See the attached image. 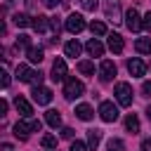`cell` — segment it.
Here are the masks:
<instances>
[{"instance_id":"1","label":"cell","mask_w":151,"mask_h":151,"mask_svg":"<svg viewBox=\"0 0 151 151\" xmlns=\"http://www.w3.org/2000/svg\"><path fill=\"white\" fill-rule=\"evenodd\" d=\"M38 130H40V120H35V118H26V120L14 123V134L19 139H28L31 132H38Z\"/></svg>"},{"instance_id":"2","label":"cell","mask_w":151,"mask_h":151,"mask_svg":"<svg viewBox=\"0 0 151 151\" xmlns=\"http://www.w3.org/2000/svg\"><path fill=\"white\" fill-rule=\"evenodd\" d=\"M83 94H85V85H83L80 80H76V78H66L64 97H66L68 101H73V99H78V97H83Z\"/></svg>"},{"instance_id":"3","label":"cell","mask_w":151,"mask_h":151,"mask_svg":"<svg viewBox=\"0 0 151 151\" xmlns=\"http://www.w3.org/2000/svg\"><path fill=\"white\" fill-rule=\"evenodd\" d=\"M113 94H116V101L120 106H132V85L130 83H116Z\"/></svg>"},{"instance_id":"4","label":"cell","mask_w":151,"mask_h":151,"mask_svg":"<svg viewBox=\"0 0 151 151\" xmlns=\"http://www.w3.org/2000/svg\"><path fill=\"white\" fill-rule=\"evenodd\" d=\"M99 118L104 123H116L118 120V106L113 101H101L99 104Z\"/></svg>"},{"instance_id":"5","label":"cell","mask_w":151,"mask_h":151,"mask_svg":"<svg viewBox=\"0 0 151 151\" xmlns=\"http://www.w3.org/2000/svg\"><path fill=\"white\" fill-rule=\"evenodd\" d=\"M104 14L109 21L118 24L120 21V0H104Z\"/></svg>"},{"instance_id":"6","label":"cell","mask_w":151,"mask_h":151,"mask_svg":"<svg viewBox=\"0 0 151 151\" xmlns=\"http://www.w3.org/2000/svg\"><path fill=\"white\" fill-rule=\"evenodd\" d=\"M113 78H116V64L111 59H104L99 64V80L101 83H111Z\"/></svg>"},{"instance_id":"7","label":"cell","mask_w":151,"mask_h":151,"mask_svg":"<svg viewBox=\"0 0 151 151\" xmlns=\"http://www.w3.org/2000/svg\"><path fill=\"white\" fill-rule=\"evenodd\" d=\"M125 26H127L132 33H137V31L142 28V17H139V12H137L134 7H130V9L125 12Z\"/></svg>"},{"instance_id":"8","label":"cell","mask_w":151,"mask_h":151,"mask_svg":"<svg viewBox=\"0 0 151 151\" xmlns=\"http://www.w3.org/2000/svg\"><path fill=\"white\" fill-rule=\"evenodd\" d=\"M85 28V19H83V14H68L66 17V31L68 33H80Z\"/></svg>"},{"instance_id":"9","label":"cell","mask_w":151,"mask_h":151,"mask_svg":"<svg viewBox=\"0 0 151 151\" xmlns=\"http://www.w3.org/2000/svg\"><path fill=\"white\" fill-rule=\"evenodd\" d=\"M14 109L21 113V118H31V116H33V106H31V101H28L26 97H21V94L14 97Z\"/></svg>"},{"instance_id":"10","label":"cell","mask_w":151,"mask_h":151,"mask_svg":"<svg viewBox=\"0 0 151 151\" xmlns=\"http://www.w3.org/2000/svg\"><path fill=\"white\" fill-rule=\"evenodd\" d=\"M33 101L40 104V106H47V104L52 101V90H50V87H42V85L35 87V90H33Z\"/></svg>"},{"instance_id":"11","label":"cell","mask_w":151,"mask_h":151,"mask_svg":"<svg viewBox=\"0 0 151 151\" xmlns=\"http://www.w3.org/2000/svg\"><path fill=\"white\" fill-rule=\"evenodd\" d=\"M127 71H130V76H134V78H142L144 73H146V64L142 61V59H127Z\"/></svg>"},{"instance_id":"12","label":"cell","mask_w":151,"mask_h":151,"mask_svg":"<svg viewBox=\"0 0 151 151\" xmlns=\"http://www.w3.org/2000/svg\"><path fill=\"white\" fill-rule=\"evenodd\" d=\"M52 80L54 83L66 80V61L64 59H54V64H52Z\"/></svg>"},{"instance_id":"13","label":"cell","mask_w":151,"mask_h":151,"mask_svg":"<svg viewBox=\"0 0 151 151\" xmlns=\"http://www.w3.org/2000/svg\"><path fill=\"white\" fill-rule=\"evenodd\" d=\"M14 76H17L21 83H31V80H33V76H35V71H31V68H28V64H17Z\"/></svg>"},{"instance_id":"14","label":"cell","mask_w":151,"mask_h":151,"mask_svg":"<svg viewBox=\"0 0 151 151\" xmlns=\"http://www.w3.org/2000/svg\"><path fill=\"white\" fill-rule=\"evenodd\" d=\"M31 26H33L38 33H47V28H50V17H42V14L33 17V19H31Z\"/></svg>"},{"instance_id":"15","label":"cell","mask_w":151,"mask_h":151,"mask_svg":"<svg viewBox=\"0 0 151 151\" xmlns=\"http://www.w3.org/2000/svg\"><path fill=\"white\" fill-rule=\"evenodd\" d=\"M123 47H125L123 35H118V33H109V50H111V52H116V54H120V52H123Z\"/></svg>"},{"instance_id":"16","label":"cell","mask_w":151,"mask_h":151,"mask_svg":"<svg viewBox=\"0 0 151 151\" xmlns=\"http://www.w3.org/2000/svg\"><path fill=\"white\" fill-rule=\"evenodd\" d=\"M76 116H78L80 120H92V118H94V111H92L90 104H78V106H76Z\"/></svg>"},{"instance_id":"17","label":"cell","mask_w":151,"mask_h":151,"mask_svg":"<svg viewBox=\"0 0 151 151\" xmlns=\"http://www.w3.org/2000/svg\"><path fill=\"white\" fill-rule=\"evenodd\" d=\"M45 123L50 125V127H59L61 125V113L59 111H54V109H50V111H45Z\"/></svg>"},{"instance_id":"18","label":"cell","mask_w":151,"mask_h":151,"mask_svg":"<svg viewBox=\"0 0 151 151\" xmlns=\"http://www.w3.org/2000/svg\"><path fill=\"white\" fill-rule=\"evenodd\" d=\"M64 52H66V57H80V52H83V47H80V42L78 40H68L66 45H64Z\"/></svg>"},{"instance_id":"19","label":"cell","mask_w":151,"mask_h":151,"mask_svg":"<svg viewBox=\"0 0 151 151\" xmlns=\"http://www.w3.org/2000/svg\"><path fill=\"white\" fill-rule=\"evenodd\" d=\"M85 50H87V52H90L92 57H101V54H104V45H101V42H99L97 38H92V40H90V42L85 45Z\"/></svg>"},{"instance_id":"20","label":"cell","mask_w":151,"mask_h":151,"mask_svg":"<svg viewBox=\"0 0 151 151\" xmlns=\"http://www.w3.org/2000/svg\"><path fill=\"white\" fill-rule=\"evenodd\" d=\"M101 144V130H87V149H97Z\"/></svg>"},{"instance_id":"21","label":"cell","mask_w":151,"mask_h":151,"mask_svg":"<svg viewBox=\"0 0 151 151\" xmlns=\"http://www.w3.org/2000/svg\"><path fill=\"white\" fill-rule=\"evenodd\" d=\"M26 57H28V61H31V64H40L45 54H42V50H40V47H28V50H26Z\"/></svg>"},{"instance_id":"22","label":"cell","mask_w":151,"mask_h":151,"mask_svg":"<svg viewBox=\"0 0 151 151\" xmlns=\"http://www.w3.org/2000/svg\"><path fill=\"white\" fill-rule=\"evenodd\" d=\"M125 130H127V132H132V134H137V132H139V118H137L134 113H130V116L125 118Z\"/></svg>"},{"instance_id":"23","label":"cell","mask_w":151,"mask_h":151,"mask_svg":"<svg viewBox=\"0 0 151 151\" xmlns=\"http://www.w3.org/2000/svg\"><path fill=\"white\" fill-rule=\"evenodd\" d=\"M134 50L139 54H151V38H139L134 42Z\"/></svg>"},{"instance_id":"24","label":"cell","mask_w":151,"mask_h":151,"mask_svg":"<svg viewBox=\"0 0 151 151\" xmlns=\"http://www.w3.org/2000/svg\"><path fill=\"white\" fill-rule=\"evenodd\" d=\"M78 71L83 76H94V64L87 61V59H83V61H78Z\"/></svg>"},{"instance_id":"25","label":"cell","mask_w":151,"mask_h":151,"mask_svg":"<svg viewBox=\"0 0 151 151\" xmlns=\"http://www.w3.org/2000/svg\"><path fill=\"white\" fill-rule=\"evenodd\" d=\"M12 19H14V24H17L19 28H26V26H31V17H28V14H24V12L14 14Z\"/></svg>"},{"instance_id":"26","label":"cell","mask_w":151,"mask_h":151,"mask_svg":"<svg viewBox=\"0 0 151 151\" xmlns=\"http://www.w3.org/2000/svg\"><path fill=\"white\" fill-rule=\"evenodd\" d=\"M106 151H125V144H123V139H109V144H106Z\"/></svg>"},{"instance_id":"27","label":"cell","mask_w":151,"mask_h":151,"mask_svg":"<svg viewBox=\"0 0 151 151\" xmlns=\"http://www.w3.org/2000/svg\"><path fill=\"white\" fill-rule=\"evenodd\" d=\"M90 31H92L94 35H106V26H104L101 21H92V24H90Z\"/></svg>"},{"instance_id":"28","label":"cell","mask_w":151,"mask_h":151,"mask_svg":"<svg viewBox=\"0 0 151 151\" xmlns=\"http://www.w3.org/2000/svg\"><path fill=\"white\" fill-rule=\"evenodd\" d=\"M40 142H42L45 149H57V137H54V134H45Z\"/></svg>"},{"instance_id":"29","label":"cell","mask_w":151,"mask_h":151,"mask_svg":"<svg viewBox=\"0 0 151 151\" xmlns=\"http://www.w3.org/2000/svg\"><path fill=\"white\" fill-rule=\"evenodd\" d=\"M19 47H21V50H28V47H31V38H28V35H19V38H17V50H19Z\"/></svg>"},{"instance_id":"30","label":"cell","mask_w":151,"mask_h":151,"mask_svg":"<svg viewBox=\"0 0 151 151\" xmlns=\"http://www.w3.org/2000/svg\"><path fill=\"white\" fill-rule=\"evenodd\" d=\"M9 83H12V78H9V73L0 66V87H9Z\"/></svg>"},{"instance_id":"31","label":"cell","mask_w":151,"mask_h":151,"mask_svg":"<svg viewBox=\"0 0 151 151\" xmlns=\"http://www.w3.org/2000/svg\"><path fill=\"white\" fill-rule=\"evenodd\" d=\"M80 5H83V9H87V12H94V7L99 5V0H80Z\"/></svg>"},{"instance_id":"32","label":"cell","mask_w":151,"mask_h":151,"mask_svg":"<svg viewBox=\"0 0 151 151\" xmlns=\"http://www.w3.org/2000/svg\"><path fill=\"white\" fill-rule=\"evenodd\" d=\"M68 151H87V144L76 139V142H71V149H68Z\"/></svg>"},{"instance_id":"33","label":"cell","mask_w":151,"mask_h":151,"mask_svg":"<svg viewBox=\"0 0 151 151\" xmlns=\"http://www.w3.org/2000/svg\"><path fill=\"white\" fill-rule=\"evenodd\" d=\"M142 28H146V31H151V12L142 17Z\"/></svg>"},{"instance_id":"34","label":"cell","mask_w":151,"mask_h":151,"mask_svg":"<svg viewBox=\"0 0 151 151\" xmlns=\"http://www.w3.org/2000/svg\"><path fill=\"white\" fill-rule=\"evenodd\" d=\"M40 83H42V73H40V71H35V76H33V80H31V85L40 87Z\"/></svg>"},{"instance_id":"35","label":"cell","mask_w":151,"mask_h":151,"mask_svg":"<svg viewBox=\"0 0 151 151\" xmlns=\"http://www.w3.org/2000/svg\"><path fill=\"white\" fill-rule=\"evenodd\" d=\"M7 109H9V104H7L5 99H0V118H5V116H7Z\"/></svg>"},{"instance_id":"36","label":"cell","mask_w":151,"mask_h":151,"mask_svg":"<svg viewBox=\"0 0 151 151\" xmlns=\"http://www.w3.org/2000/svg\"><path fill=\"white\" fill-rule=\"evenodd\" d=\"M61 137L64 139H73V127H64L61 130Z\"/></svg>"},{"instance_id":"37","label":"cell","mask_w":151,"mask_h":151,"mask_svg":"<svg viewBox=\"0 0 151 151\" xmlns=\"http://www.w3.org/2000/svg\"><path fill=\"white\" fill-rule=\"evenodd\" d=\"M142 92H144L146 97H151V83H144V85H142Z\"/></svg>"},{"instance_id":"38","label":"cell","mask_w":151,"mask_h":151,"mask_svg":"<svg viewBox=\"0 0 151 151\" xmlns=\"http://www.w3.org/2000/svg\"><path fill=\"white\" fill-rule=\"evenodd\" d=\"M42 5L52 9V7H57V5H59V0H42Z\"/></svg>"},{"instance_id":"39","label":"cell","mask_w":151,"mask_h":151,"mask_svg":"<svg viewBox=\"0 0 151 151\" xmlns=\"http://www.w3.org/2000/svg\"><path fill=\"white\" fill-rule=\"evenodd\" d=\"M142 151H151V139H144L142 142Z\"/></svg>"},{"instance_id":"40","label":"cell","mask_w":151,"mask_h":151,"mask_svg":"<svg viewBox=\"0 0 151 151\" xmlns=\"http://www.w3.org/2000/svg\"><path fill=\"white\" fill-rule=\"evenodd\" d=\"M5 33H7V26H5V21L0 19V35H5Z\"/></svg>"},{"instance_id":"41","label":"cell","mask_w":151,"mask_h":151,"mask_svg":"<svg viewBox=\"0 0 151 151\" xmlns=\"http://www.w3.org/2000/svg\"><path fill=\"white\" fill-rule=\"evenodd\" d=\"M0 149H2V151H14V149H12L9 144H0Z\"/></svg>"},{"instance_id":"42","label":"cell","mask_w":151,"mask_h":151,"mask_svg":"<svg viewBox=\"0 0 151 151\" xmlns=\"http://www.w3.org/2000/svg\"><path fill=\"white\" fill-rule=\"evenodd\" d=\"M0 59H2V61L7 59V57H5V47H2V45H0Z\"/></svg>"},{"instance_id":"43","label":"cell","mask_w":151,"mask_h":151,"mask_svg":"<svg viewBox=\"0 0 151 151\" xmlns=\"http://www.w3.org/2000/svg\"><path fill=\"white\" fill-rule=\"evenodd\" d=\"M146 118H149V120H151V104H149V106H146Z\"/></svg>"},{"instance_id":"44","label":"cell","mask_w":151,"mask_h":151,"mask_svg":"<svg viewBox=\"0 0 151 151\" xmlns=\"http://www.w3.org/2000/svg\"><path fill=\"white\" fill-rule=\"evenodd\" d=\"M149 68H151V64H149Z\"/></svg>"}]
</instances>
